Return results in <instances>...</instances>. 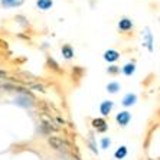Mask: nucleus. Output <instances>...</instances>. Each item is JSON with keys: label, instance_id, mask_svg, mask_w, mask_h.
Listing matches in <instances>:
<instances>
[{"label": "nucleus", "instance_id": "f257e3e1", "mask_svg": "<svg viewBox=\"0 0 160 160\" xmlns=\"http://www.w3.org/2000/svg\"><path fill=\"white\" fill-rule=\"evenodd\" d=\"M48 144L51 146L53 150H58V152H68V149H69L68 142L61 137H49Z\"/></svg>", "mask_w": 160, "mask_h": 160}, {"label": "nucleus", "instance_id": "f03ea898", "mask_svg": "<svg viewBox=\"0 0 160 160\" xmlns=\"http://www.w3.org/2000/svg\"><path fill=\"white\" fill-rule=\"evenodd\" d=\"M16 104L22 105V107H32L35 104V98L30 94H25V97L16 98Z\"/></svg>", "mask_w": 160, "mask_h": 160}, {"label": "nucleus", "instance_id": "7ed1b4c3", "mask_svg": "<svg viewBox=\"0 0 160 160\" xmlns=\"http://www.w3.org/2000/svg\"><path fill=\"white\" fill-rule=\"evenodd\" d=\"M116 120H117V123L120 124V126H127V124L130 123V120H131V114L128 111H121V112H118L117 114V117H116Z\"/></svg>", "mask_w": 160, "mask_h": 160}, {"label": "nucleus", "instance_id": "20e7f679", "mask_svg": "<svg viewBox=\"0 0 160 160\" xmlns=\"http://www.w3.org/2000/svg\"><path fill=\"white\" fill-rule=\"evenodd\" d=\"M118 29L121 32H128V30L133 29V22H131L128 18H123L118 22Z\"/></svg>", "mask_w": 160, "mask_h": 160}, {"label": "nucleus", "instance_id": "39448f33", "mask_svg": "<svg viewBox=\"0 0 160 160\" xmlns=\"http://www.w3.org/2000/svg\"><path fill=\"white\" fill-rule=\"evenodd\" d=\"M143 45H146L149 48V51H153V36L149 29H146L143 32Z\"/></svg>", "mask_w": 160, "mask_h": 160}, {"label": "nucleus", "instance_id": "423d86ee", "mask_svg": "<svg viewBox=\"0 0 160 160\" xmlns=\"http://www.w3.org/2000/svg\"><path fill=\"white\" fill-rule=\"evenodd\" d=\"M92 127L97 131H105L107 130V121L104 118H94L92 120Z\"/></svg>", "mask_w": 160, "mask_h": 160}, {"label": "nucleus", "instance_id": "0eeeda50", "mask_svg": "<svg viewBox=\"0 0 160 160\" xmlns=\"http://www.w3.org/2000/svg\"><path fill=\"white\" fill-rule=\"evenodd\" d=\"M25 0H0V4L3 8H19L22 6Z\"/></svg>", "mask_w": 160, "mask_h": 160}, {"label": "nucleus", "instance_id": "6e6552de", "mask_svg": "<svg viewBox=\"0 0 160 160\" xmlns=\"http://www.w3.org/2000/svg\"><path fill=\"white\" fill-rule=\"evenodd\" d=\"M118 58H120V53L117 51H114V49H108L107 52L104 53V59L108 61V62H116Z\"/></svg>", "mask_w": 160, "mask_h": 160}, {"label": "nucleus", "instance_id": "1a4fd4ad", "mask_svg": "<svg viewBox=\"0 0 160 160\" xmlns=\"http://www.w3.org/2000/svg\"><path fill=\"white\" fill-rule=\"evenodd\" d=\"M112 108V101H102L100 105V111L102 116H108Z\"/></svg>", "mask_w": 160, "mask_h": 160}, {"label": "nucleus", "instance_id": "9d476101", "mask_svg": "<svg viewBox=\"0 0 160 160\" xmlns=\"http://www.w3.org/2000/svg\"><path fill=\"white\" fill-rule=\"evenodd\" d=\"M137 101V95L136 94H127L126 97L123 98V105L124 107H130V105H134Z\"/></svg>", "mask_w": 160, "mask_h": 160}, {"label": "nucleus", "instance_id": "9b49d317", "mask_svg": "<svg viewBox=\"0 0 160 160\" xmlns=\"http://www.w3.org/2000/svg\"><path fill=\"white\" fill-rule=\"evenodd\" d=\"M36 6L41 10H49L52 8V0H36Z\"/></svg>", "mask_w": 160, "mask_h": 160}, {"label": "nucleus", "instance_id": "f8f14e48", "mask_svg": "<svg viewBox=\"0 0 160 160\" xmlns=\"http://www.w3.org/2000/svg\"><path fill=\"white\" fill-rule=\"evenodd\" d=\"M62 55L65 59H71L72 56H74V49L69 46V45H63L62 46Z\"/></svg>", "mask_w": 160, "mask_h": 160}, {"label": "nucleus", "instance_id": "ddd939ff", "mask_svg": "<svg viewBox=\"0 0 160 160\" xmlns=\"http://www.w3.org/2000/svg\"><path fill=\"white\" fill-rule=\"evenodd\" d=\"M134 71H136V65H134V63H127V65H124L123 67V72L127 75V77L133 75Z\"/></svg>", "mask_w": 160, "mask_h": 160}, {"label": "nucleus", "instance_id": "4468645a", "mask_svg": "<svg viewBox=\"0 0 160 160\" xmlns=\"http://www.w3.org/2000/svg\"><path fill=\"white\" fill-rule=\"evenodd\" d=\"M114 156H116V159H124V157L127 156V147L126 146H121V147H120L118 150H117L116 152V154H114Z\"/></svg>", "mask_w": 160, "mask_h": 160}, {"label": "nucleus", "instance_id": "2eb2a0df", "mask_svg": "<svg viewBox=\"0 0 160 160\" xmlns=\"http://www.w3.org/2000/svg\"><path fill=\"white\" fill-rule=\"evenodd\" d=\"M118 89H120V84H118V82H110V84L107 85V91H108V92H111V94H116Z\"/></svg>", "mask_w": 160, "mask_h": 160}, {"label": "nucleus", "instance_id": "dca6fc26", "mask_svg": "<svg viewBox=\"0 0 160 160\" xmlns=\"http://www.w3.org/2000/svg\"><path fill=\"white\" fill-rule=\"evenodd\" d=\"M101 146H102L104 149H107L108 146H110V138H102V142H101Z\"/></svg>", "mask_w": 160, "mask_h": 160}, {"label": "nucleus", "instance_id": "f3484780", "mask_svg": "<svg viewBox=\"0 0 160 160\" xmlns=\"http://www.w3.org/2000/svg\"><path fill=\"white\" fill-rule=\"evenodd\" d=\"M117 71H118V68H117L116 65H112V67L108 68V72H110V74H116Z\"/></svg>", "mask_w": 160, "mask_h": 160}, {"label": "nucleus", "instance_id": "a211bd4d", "mask_svg": "<svg viewBox=\"0 0 160 160\" xmlns=\"http://www.w3.org/2000/svg\"><path fill=\"white\" fill-rule=\"evenodd\" d=\"M32 88H35V89H39V91H42V92H43V91H45V88H43V87H42V85H33V87H32Z\"/></svg>", "mask_w": 160, "mask_h": 160}, {"label": "nucleus", "instance_id": "6ab92c4d", "mask_svg": "<svg viewBox=\"0 0 160 160\" xmlns=\"http://www.w3.org/2000/svg\"><path fill=\"white\" fill-rule=\"evenodd\" d=\"M6 77H8V74H6V72H4V71H0V79H4Z\"/></svg>", "mask_w": 160, "mask_h": 160}, {"label": "nucleus", "instance_id": "aec40b11", "mask_svg": "<svg viewBox=\"0 0 160 160\" xmlns=\"http://www.w3.org/2000/svg\"><path fill=\"white\" fill-rule=\"evenodd\" d=\"M71 160H81V159H79L78 156H72V157H71Z\"/></svg>", "mask_w": 160, "mask_h": 160}]
</instances>
